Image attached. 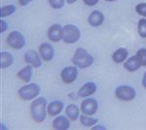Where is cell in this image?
I'll use <instances>...</instances> for the list:
<instances>
[{"instance_id":"14","label":"cell","mask_w":146,"mask_h":130,"mask_svg":"<svg viewBox=\"0 0 146 130\" xmlns=\"http://www.w3.org/2000/svg\"><path fill=\"white\" fill-rule=\"evenodd\" d=\"M70 127V122L67 117L60 115L53 121V128L56 130H66Z\"/></svg>"},{"instance_id":"12","label":"cell","mask_w":146,"mask_h":130,"mask_svg":"<svg viewBox=\"0 0 146 130\" xmlns=\"http://www.w3.org/2000/svg\"><path fill=\"white\" fill-rule=\"evenodd\" d=\"M96 91V84L95 82L89 81L87 83H85L81 88L79 89L78 91V96L81 97V98H84V97H89L91 96L92 94H94Z\"/></svg>"},{"instance_id":"30","label":"cell","mask_w":146,"mask_h":130,"mask_svg":"<svg viewBox=\"0 0 146 130\" xmlns=\"http://www.w3.org/2000/svg\"><path fill=\"white\" fill-rule=\"evenodd\" d=\"M142 85L144 88H146V72L143 74V78H142Z\"/></svg>"},{"instance_id":"10","label":"cell","mask_w":146,"mask_h":130,"mask_svg":"<svg viewBox=\"0 0 146 130\" xmlns=\"http://www.w3.org/2000/svg\"><path fill=\"white\" fill-rule=\"evenodd\" d=\"M63 27L58 23H55L48 29V37L51 41L58 42L62 39Z\"/></svg>"},{"instance_id":"17","label":"cell","mask_w":146,"mask_h":130,"mask_svg":"<svg viewBox=\"0 0 146 130\" xmlns=\"http://www.w3.org/2000/svg\"><path fill=\"white\" fill-rule=\"evenodd\" d=\"M140 67H141V65L136 55L129 58L128 60L124 63V68H126L128 72H135V70H137Z\"/></svg>"},{"instance_id":"32","label":"cell","mask_w":146,"mask_h":130,"mask_svg":"<svg viewBox=\"0 0 146 130\" xmlns=\"http://www.w3.org/2000/svg\"><path fill=\"white\" fill-rule=\"evenodd\" d=\"M66 1H67V3H68V4H73L74 2H76L77 0H66Z\"/></svg>"},{"instance_id":"1","label":"cell","mask_w":146,"mask_h":130,"mask_svg":"<svg viewBox=\"0 0 146 130\" xmlns=\"http://www.w3.org/2000/svg\"><path fill=\"white\" fill-rule=\"evenodd\" d=\"M46 109H47V100L44 97H38L30 106V115L32 119L37 123H41L46 119Z\"/></svg>"},{"instance_id":"4","label":"cell","mask_w":146,"mask_h":130,"mask_svg":"<svg viewBox=\"0 0 146 130\" xmlns=\"http://www.w3.org/2000/svg\"><path fill=\"white\" fill-rule=\"evenodd\" d=\"M81 32L80 29L74 25H66L63 27L62 40L65 43L73 44L80 39Z\"/></svg>"},{"instance_id":"7","label":"cell","mask_w":146,"mask_h":130,"mask_svg":"<svg viewBox=\"0 0 146 130\" xmlns=\"http://www.w3.org/2000/svg\"><path fill=\"white\" fill-rule=\"evenodd\" d=\"M77 76H78V70H77V67H72V66H69V67H65L60 72V77H62V81L64 83H72L76 80Z\"/></svg>"},{"instance_id":"6","label":"cell","mask_w":146,"mask_h":130,"mask_svg":"<svg viewBox=\"0 0 146 130\" xmlns=\"http://www.w3.org/2000/svg\"><path fill=\"white\" fill-rule=\"evenodd\" d=\"M135 90L131 86L128 85H121L118 86L115 90V95L119 100L122 101H131L133 99H135Z\"/></svg>"},{"instance_id":"24","label":"cell","mask_w":146,"mask_h":130,"mask_svg":"<svg viewBox=\"0 0 146 130\" xmlns=\"http://www.w3.org/2000/svg\"><path fill=\"white\" fill-rule=\"evenodd\" d=\"M136 57H137L138 61H139L141 67H146V49H139L137 51V53H136Z\"/></svg>"},{"instance_id":"29","label":"cell","mask_w":146,"mask_h":130,"mask_svg":"<svg viewBox=\"0 0 146 130\" xmlns=\"http://www.w3.org/2000/svg\"><path fill=\"white\" fill-rule=\"evenodd\" d=\"M18 1L21 6H27L28 3H30V2L32 1V0H18Z\"/></svg>"},{"instance_id":"15","label":"cell","mask_w":146,"mask_h":130,"mask_svg":"<svg viewBox=\"0 0 146 130\" xmlns=\"http://www.w3.org/2000/svg\"><path fill=\"white\" fill-rule=\"evenodd\" d=\"M63 107H64V105H63L62 101H54L48 106L47 111H48L50 117H56V115H58L62 112Z\"/></svg>"},{"instance_id":"3","label":"cell","mask_w":146,"mask_h":130,"mask_svg":"<svg viewBox=\"0 0 146 130\" xmlns=\"http://www.w3.org/2000/svg\"><path fill=\"white\" fill-rule=\"evenodd\" d=\"M40 93V87L36 83H29L19 89L18 94L22 100L29 101L36 98Z\"/></svg>"},{"instance_id":"22","label":"cell","mask_w":146,"mask_h":130,"mask_svg":"<svg viewBox=\"0 0 146 130\" xmlns=\"http://www.w3.org/2000/svg\"><path fill=\"white\" fill-rule=\"evenodd\" d=\"M16 12V7L14 5H7V6H3L1 8V18H5V17H8V16L12 15L13 13Z\"/></svg>"},{"instance_id":"13","label":"cell","mask_w":146,"mask_h":130,"mask_svg":"<svg viewBox=\"0 0 146 130\" xmlns=\"http://www.w3.org/2000/svg\"><path fill=\"white\" fill-rule=\"evenodd\" d=\"M88 22L92 27H100L104 22V15L100 11H93L89 16Z\"/></svg>"},{"instance_id":"19","label":"cell","mask_w":146,"mask_h":130,"mask_svg":"<svg viewBox=\"0 0 146 130\" xmlns=\"http://www.w3.org/2000/svg\"><path fill=\"white\" fill-rule=\"evenodd\" d=\"M65 113H66L68 119L70 120H76L79 117V113H80V110L78 109L76 105L74 104H70L66 107V110H65Z\"/></svg>"},{"instance_id":"9","label":"cell","mask_w":146,"mask_h":130,"mask_svg":"<svg viewBox=\"0 0 146 130\" xmlns=\"http://www.w3.org/2000/svg\"><path fill=\"white\" fill-rule=\"evenodd\" d=\"M25 61L28 65H31L33 68H40L42 66V61L39 54L35 50H28L25 54Z\"/></svg>"},{"instance_id":"23","label":"cell","mask_w":146,"mask_h":130,"mask_svg":"<svg viewBox=\"0 0 146 130\" xmlns=\"http://www.w3.org/2000/svg\"><path fill=\"white\" fill-rule=\"evenodd\" d=\"M137 30H138V34H139L141 37L145 38L146 37V19H140V20L138 21Z\"/></svg>"},{"instance_id":"25","label":"cell","mask_w":146,"mask_h":130,"mask_svg":"<svg viewBox=\"0 0 146 130\" xmlns=\"http://www.w3.org/2000/svg\"><path fill=\"white\" fill-rule=\"evenodd\" d=\"M135 12L138 15L146 18V3H139L135 6Z\"/></svg>"},{"instance_id":"20","label":"cell","mask_w":146,"mask_h":130,"mask_svg":"<svg viewBox=\"0 0 146 130\" xmlns=\"http://www.w3.org/2000/svg\"><path fill=\"white\" fill-rule=\"evenodd\" d=\"M14 63V58L9 52H1V68H6L12 66Z\"/></svg>"},{"instance_id":"18","label":"cell","mask_w":146,"mask_h":130,"mask_svg":"<svg viewBox=\"0 0 146 130\" xmlns=\"http://www.w3.org/2000/svg\"><path fill=\"white\" fill-rule=\"evenodd\" d=\"M128 55H129V53L127 49H125V48L117 49V50L113 53L112 60H113V62L116 64H121L128 58Z\"/></svg>"},{"instance_id":"28","label":"cell","mask_w":146,"mask_h":130,"mask_svg":"<svg viewBox=\"0 0 146 130\" xmlns=\"http://www.w3.org/2000/svg\"><path fill=\"white\" fill-rule=\"evenodd\" d=\"M8 28V25L4 20H1V34H3L4 31H6V29Z\"/></svg>"},{"instance_id":"2","label":"cell","mask_w":146,"mask_h":130,"mask_svg":"<svg viewBox=\"0 0 146 130\" xmlns=\"http://www.w3.org/2000/svg\"><path fill=\"white\" fill-rule=\"evenodd\" d=\"M72 63L74 66H76L79 68H86L93 65L94 58L91 54L88 53V51L83 48L76 49L74 53V56L72 58Z\"/></svg>"},{"instance_id":"31","label":"cell","mask_w":146,"mask_h":130,"mask_svg":"<svg viewBox=\"0 0 146 130\" xmlns=\"http://www.w3.org/2000/svg\"><path fill=\"white\" fill-rule=\"evenodd\" d=\"M93 129H103V130H104L105 127H103V126H94Z\"/></svg>"},{"instance_id":"33","label":"cell","mask_w":146,"mask_h":130,"mask_svg":"<svg viewBox=\"0 0 146 130\" xmlns=\"http://www.w3.org/2000/svg\"><path fill=\"white\" fill-rule=\"evenodd\" d=\"M105 1H108V2H113V1H116V0H105Z\"/></svg>"},{"instance_id":"26","label":"cell","mask_w":146,"mask_h":130,"mask_svg":"<svg viewBox=\"0 0 146 130\" xmlns=\"http://www.w3.org/2000/svg\"><path fill=\"white\" fill-rule=\"evenodd\" d=\"M52 8L60 9L64 6V0H48Z\"/></svg>"},{"instance_id":"27","label":"cell","mask_w":146,"mask_h":130,"mask_svg":"<svg viewBox=\"0 0 146 130\" xmlns=\"http://www.w3.org/2000/svg\"><path fill=\"white\" fill-rule=\"evenodd\" d=\"M87 6H95L98 3V0H83Z\"/></svg>"},{"instance_id":"16","label":"cell","mask_w":146,"mask_h":130,"mask_svg":"<svg viewBox=\"0 0 146 130\" xmlns=\"http://www.w3.org/2000/svg\"><path fill=\"white\" fill-rule=\"evenodd\" d=\"M32 66L31 65H27L25 68H23L21 70H19V72L17 74L18 77L21 80H23V82H29L30 79L32 77V74H33V70H32Z\"/></svg>"},{"instance_id":"8","label":"cell","mask_w":146,"mask_h":130,"mask_svg":"<svg viewBox=\"0 0 146 130\" xmlns=\"http://www.w3.org/2000/svg\"><path fill=\"white\" fill-rule=\"evenodd\" d=\"M98 109V103L96 99L88 98L84 100L81 104V111L84 115H93L96 113Z\"/></svg>"},{"instance_id":"11","label":"cell","mask_w":146,"mask_h":130,"mask_svg":"<svg viewBox=\"0 0 146 130\" xmlns=\"http://www.w3.org/2000/svg\"><path fill=\"white\" fill-rule=\"evenodd\" d=\"M39 54L41 56L42 60H44L45 62H49V61L53 60L54 56H55L53 47L50 43H47V42H44L39 46Z\"/></svg>"},{"instance_id":"21","label":"cell","mask_w":146,"mask_h":130,"mask_svg":"<svg viewBox=\"0 0 146 130\" xmlns=\"http://www.w3.org/2000/svg\"><path fill=\"white\" fill-rule=\"evenodd\" d=\"M80 121H81V123L83 124L84 126L91 127V126H93V125L98 123V119H93V117H89L87 115H84V113H83V115H81V117H80Z\"/></svg>"},{"instance_id":"5","label":"cell","mask_w":146,"mask_h":130,"mask_svg":"<svg viewBox=\"0 0 146 130\" xmlns=\"http://www.w3.org/2000/svg\"><path fill=\"white\" fill-rule=\"evenodd\" d=\"M6 42L11 48L16 49V50H20L25 45V36L18 30H14V31L10 32L6 38Z\"/></svg>"}]
</instances>
